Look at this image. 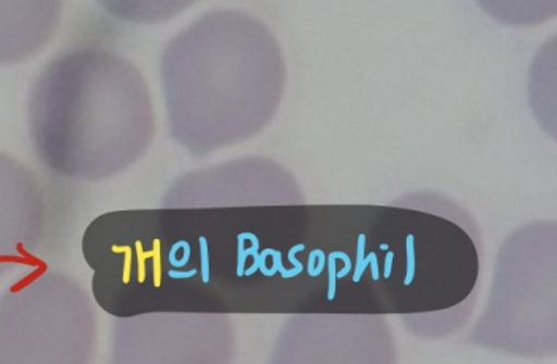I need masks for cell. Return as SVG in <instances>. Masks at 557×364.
Instances as JSON below:
<instances>
[{"label":"cell","instance_id":"6da1fadb","mask_svg":"<svg viewBox=\"0 0 557 364\" xmlns=\"http://www.w3.org/2000/svg\"><path fill=\"white\" fill-rule=\"evenodd\" d=\"M82 254L90 294L113 318L317 314L323 208L108 211L87 224Z\"/></svg>","mask_w":557,"mask_h":364},{"label":"cell","instance_id":"7a4b0ae2","mask_svg":"<svg viewBox=\"0 0 557 364\" xmlns=\"http://www.w3.org/2000/svg\"><path fill=\"white\" fill-rule=\"evenodd\" d=\"M170 137L208 158L270 126L287 65L270 27L242 10H212L170 38L159 62Z\"/></svg>","mask_w":557,"mask_h":364},{"label":"cell","instance_id":"3957f363","mask_svg":"<svg viewBox=\"0 0 557 364\" xmlns=\"http://www.w3.org/2000/svg\"><path fill=\"white\" fill-rule=\"evenodd\" d=\"M27 130L40 165L69 183L117 178L154 143V100L120 51L83 43L41 68L27 100Z\"/></svg>","mask_w":557,"mask_h":364},{"label":"cell","instance_id":"277c9868","mask_svg":"<svg viewBox=\"0 0 557 364\" xmlns=\"http://www.w3.org/2000/svg\"><path fill=\"white\" fill-rule=\"evenodd\" d=\"M556 239L555 221L534 222L505 239L469 344L525 359L556 355Z\"/></svg>","mask_w":557,"mask_h":364},{"label":"cell","instance_id":"5b68a950","mask_svg":"<svg viewBox=\"0 0 557 364\" xmlns=\"http://www.w3.org/2000/svg\"><path fill=\"white\" fill-rule=\"evenodd\" d=\"M99 315L90 290L59 268H35L0 293V364H92Z\"/></svg>","mask_w":557,"mask_h":364},{"label":"cell","instance_id":"8992f818","mask_svg":"<svg viewBox=\"0 0 557 364\" xmlns=\"http://www.w3.org/2000/svg\"><path fill=\"white\" fill-rule=\"evenodd\" d=\"M235 355L228 315L151 312L113 318L108 364H233Z\"/></svg>","mask_w":557,"mask_h":364},{"label":"cell","instance_id":"52a82bcc","mask_svg":"<svg viewBox=\"0 0 557 364\" xmlns=\"http://www.w3.org/2000/svg\"><path fill=\"white\" fill-rule=\"evenodd\" d=\"M268 364H396L395 336L385 315H290Z\"/></svg>","mask_w":557,"mask_h":364},{"label":"cell","instance_id":"ba28073f","mask_svg":"<svg viewBox=\"0 0 557 364\" xmlns=\"http://www.w3.org/2000/svg\"><path fill=\"white\" fill-rule=\"evenodd\" d=\"M301 187L284 166L259 155L233 159L177 176L160 199L174 210L295 206L305 204Z\"/></svg>","mask_w":557,"mask_h":364},{"label":"cell","instance_id":"9c48e42d","mask_svg":"<svg viewBox=\"0 0 557 364\" xmlns=\"http://www.w3.org/2000/svg\"><path fill=\"white\" fill-rule=\"evenodd\" d=\"M54 217L47 186L29 165L0 151V284L47 251Z\"/></svg>","mask_w":557,"mask_h":364},{"label":"cell","instance_id":"30bf717a","mask_svg":"<svg viewBox=\"0 0 557 364\" xmlns=\"http://www.w3.org/2000/svg\"><path fill=\"white\" fill-rule=\"evenodd\" d=\"M64 16L59 0H0V67L23 64L52 40Z\"/></svg>","mask_w":557,"mask_h":364},{"label":"cell","instance_id":"8fae6325","mask_svg":"<svg viewBox=\"0 0 557 364\" xmlns=\"http://www.w3.org/2000/svg\"><path fill=\"white\" fill-rule=\"evenodd\" d=\"M191 3L177 0H117L102 2L104 13L122 23L156 26L181 15Z\"/></svg>","mask_w":557,"mask_h":364}]
</instances>
